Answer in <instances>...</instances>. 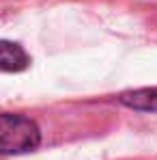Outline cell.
Here are the masks:
<instances>
[{
  "label": "cell",
  "mask_w": 157,
  "mask_h": 160,
  "mask_svg": "<svg viewBox=\"0 0 157 160\" xmlns=\"http://www.w3.org/2000/svg\"><path fill=\"white\" fill-rule=\"evenodd\" d=\"M39 128L22 115H0V154H24L39 145Z\"/></svg>",
  "instance_id": "obj_1"
},
{
  "label": "cell",
  "mask_w": 157,
  "mask_h": 160,
  "mask_svg": "<svg viewBox=\"0 0 157 160\" xmlns=\"http://www.w3.org/2000/svg\"><path fill=\"white\" fill-rule=\"evenodd\" d=\"M28 65V54L22 46L0 41V72H20Z\"/></svg>",
  "instance_id": "obj_2"
},
{
  "label": "cell",
  "mask_w": 157,
  "mask_h": 160,
  "mask_svg": "<svg viewBox=\"0 0 157 160\" xmlns=\"http://www.w3.org/2000/svg\"><path fill=\"white\" fill-rule=\"evenodd\" d=\"M121 102L138 110H157V87L153 89H136L121 95Z\"/></svg>",
  "instance_id": "obj_3"
}]
</instances>
